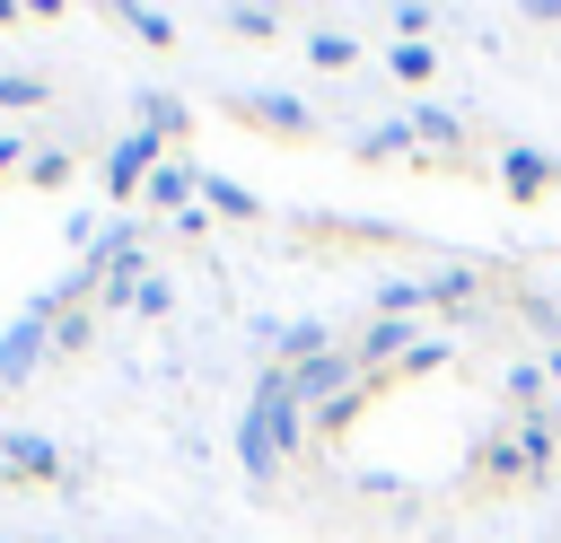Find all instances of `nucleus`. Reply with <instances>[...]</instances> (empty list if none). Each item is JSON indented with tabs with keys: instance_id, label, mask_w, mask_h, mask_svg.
<instances>
[{
	"instance_id": "nucleus-1",
	"label": "nucleus",
	"mask_w": 561,
	"mask_h": 543,
	"mask_svg": "<svg viewBox=\"0 0 561 543\" xmlns=\"http://www.w3.org/2000/svg\"><path fill=\"white\" fill-rule=\"evenodd\" d=\"M298 438H307V403H298L289 368H263L254 394H245V412H237V464H245L254 482H272Z\"/></svg>"
},
{
	"instance_id": "nucleus-2",
	"label": "nucleus",
	"mask_w": 561,
	"mask_h": 543,
	"mask_svg": "<svg viewBox=\"0 0 561 543\" xmlns=\"http://www.w3.org/2000/svg\"><path fill=\"white\" fill-rule=\"evenodd\" d=\"M158 158H167V140H149V131H123V140H105V201H131V193H149V175H158Z\"/></svg>"
},
{
	"instance_id": "nucleus-3",
	"label": "nucleus",
	"mask_w": 561,
	"mask_h": 543,
	"mask_svg": "<svg viewBox=\"0 0 561 543\" xmlns=\"http://www.w3.org/2000/svg\"><path fill=\"white\" fill-rule=\"evenodd\" d=\"M473 464H482V473H473L482 490H517V482H535V473H543V455L526 447V420H517V429H500V438H482V455H473Z\"/></svg>"
},
{
	"instance_id": "nucleus-4",
	"label": "nucleus",
	"mask_w": 561,
	"mask_h": 543,
	"mask_svg": "<svg viewBox=\"0 0 561 543\" xmlns=\"http://www.w3.org/2000/svg\"><path fill=\"white\" fill-rule=\"evenodd\" d=\"M35 359H53V324H44L35 307H26V315H18L9 333H0V394H18V385L35 377Z\"/></svg>"
},
{
	"instance_id": "nucleus-5",
	"label": "nucleus",
	"mask_w": 561,
	"mask_h": 543,
	"mask_svg": "<svg viewBox=\"0 0 561 543\" xmlns=\"http://www.w3.org/2000/svg\"><path fill=\"white\" fill-rule=\"evenodd\" d=\"M0 473L9 482H61V447L35 429H0Z\"/></svg>"
},
{
	"instance_id": "nucleus-6",
	"label": "nucleus",
	"mask_w": 561,
	"mask_h": 543,
	"mask_svg": "<svg viewBox=\"0 0 561 543\" xmlns=\"http://www.w3.org/2000/svg\"><path fill=\"white\" fill-rule=\"evenodd\" d=\"M500 193H508V201H543V193H552V149L508 140V149H500Z\"/></svg>"
},
{
	"instance_id": "nucleus-7",
	"label": "nucleus",
	"mask_w": 561,
	"mask_h": 543,
	"mask_svg": "<svg viewBox=\"0 0 561 543\" xmlns=\"http://www.w3.org/2000/svg\"><path fill=\"white\" fill-rule=\"evenodd\" d=\"M237 114H245L254 131H280V140H298V131L316 123V114H307V105H298L289 88H254V96H237Z\"/></svg>"
},
{
	"instance_id": "nucleus-8",
	"label": "nucleus",
	"mask_w": 561,
	"mask_h": 543,
	"mask_svg": "<svg viewBox=\"0 0 561 543\" xmlns=\"http://www.w3.org/2000/svg\"><path fill=\"white\" fill-rule=\"evenodd\" d=\"M149 201L184 219V210L202 201V166H184V158H158V175H149Z\"/></svg>"
},
{
	"instance_id": "nucleus-9",
	"label": "nucleus",
	"mask_w": 561,
	"mask_h": 543,
	"mask_svg": "<svg viewBox=\"0 0 561 543\" xmlns=\"http://www.w3.org/2000/svg\"><path fill=\"white\" fill-rule=\"evenodd\" d=\"M412 140H421V149H465V114H447V105H412Z\"/></svg>"
},
{
	"instance_id": "nucleus-10",
	"label": "nucleus",
	"mask_w": 561,
	"mask_h": 543,
	"mask_svg": "<svg viewBox=\"0 0 561 543\" xmlns=\"http://www.w3.org/2000/svg\"><path fill=\"white\" fill-rule=\"evenodd\" d=\"M351 149H359V158H368V166H377V158H412V149H421V140H412V114H403V123H368V131H359V140H351Z\"/></svg>"
},
{
	"instance_id": "nucleus-11",
	"label": "nucleus",
	"mask_w": 561,
	"mask_h": 543,
	"mask_svg": "<svg viewBox=\"0 0 561 543\" xmlns=\"http://www.w3.org/2000/svg\"><path fill=\"white\" fill-rule=\"evenodd\" d=\"M202 210H210V219H254L263 201H254L237 175H202Z\"/></svg>"
},
{
	"instance_id": "nucleus-12",
	"label": "nucleus",
	"mask_w": 561,
	"mask_h": 543,
	"mask_svg": "<svg viewBox=\"0 0 561 543\" xmlns=\"http://www.w3.org/2000/svg\"><path fill=\"white\" fill-rule=\"evenodd\" d=\"M447 359H456V342H447V333H421V342H412V350L386 368V385H403V377H430V368H447Z\"/></svg>"
},
{
	"instance_id": "nucleus-13",
	"label": "nucleus",
	"mask_w": 561,
	"mask_h": 543,
	"mask_svg": "<svg viewBox=\"0 0 561 543\" xmlns=\"http://www.w3.org/2000/svg\"><path fill=\"white\" fill-rule=\"evenodd\" d=\"M114 18H123V26H131L149 53H167V44H175V18H167V9H149V0H123Z\"/></svg>"
},
{
	"instance_id": "nucleus-14",
	"label": "nucleus",
	"mask_w": 561,
	"mask_h": 543,
	"mask_svg": "<svg viewBox=\"0 0 561 543\" xmlns=\"http://www.w3.org/2000/svg\"><path fill=\"white\" fill-rule=\"evenodd\" d=\"M140 131H149V140H184V131H193V114H184L175 96H158V88H149V96H140Z\"/></svg>"
},
{
	"instance_id": "nucleus-15",
	"label": "nucleus",
	"mask_w": 561,
	"mask_h": 543,
	"mask_svg": "<svg viewBox=\"0 0 561 543\" xmlns=\"http://www.w3.org/2000/svg\"><path fill=\"white\" fill-rule=\"evenodd\" d=\"M307 61H316V70H351V61H359V35H342V26H316V35H307Z\"/></svg>"
},
{
	"instance_id": "nucleus-16",
	"label": "nucleus",
	"mask_w": 561,
	"mask_h": 543,
	"mask_svg": "<svg viewBox=\"0 0 561 543\" xmlns=\"http://www.w3.org/2000/svg\"><path fill=\"white\" fill-rule=\"evenodd\" d=\"M421 307H430V280H377V315L403 324V315H421Z\"/></svg>"
},
{
	"instance_id": "nucleus-17",
	"label": "nucleus",
	"mask_w": 561,
	"mask_h": 543,
	"mask_svg": "<svg viewBox=\"0 0 561 543\" xmlns=\"http://www.w3.org/2000/svg\"><path fill=\"white\" fill-rule=\"evenodd\" d=\"M430 307H438V315L473 307V272H465V263H456V272H430Z\"/></svg>"
},
{
	"instance_id": "nucleus-18",
	"label": "nucleus",
	"mask_w": 561,
	"mask_h": 543,
	"mask_svg": "<svg viewBox=\"0 0 561 543\" xmlns=\"http://www.w3.org/2000/svg\"><path fill=\"white\" fill-rule=\"evenodd\" d=\"M386 70H394V79H412V88H421V79H430V70H438V53H430V44H386Z\"/></svg>"
},
{
	"instance_id": "nucleus-19",
	"label": "nucleus",
	"mask_w": 561,
	"mask_h": 543,
	"mask_svg": "<svg viewBox=\"0 0 561 543\" xmlns=\"http://www.w3.org/2000/svg\"><path fill=\"white\" fill-rule=\"evenodd\" d=\"M26 184H35V193H61V184H70V149H35V158H26Z\"/></svg>"
},
{
	"instance_id": "nucleus-20",
	"label": "nucleus",
	"mask_w": 561,
	"mask_h": 543,
	"mask_svg": "<svg viewBox=\"0 0 561 543\" xmlns=\"http://www.w3.org/2000/svg\"><path fill=\"white\" fill-rule=\"evenodd\" d=\"M500 394H508V403H517V412H535V403H543V359H517V368H508V385H500Z\"/></svg>"
},
{
	"instance_id": "nucleus-21",
	"label": "nucleus",
	"mask_w": 561,
	"mask_h": 543,
	"mask_svg": "<svg viewBox=\"0 0 561 543\" xmlns=\"http://www.w3.org/2000/svg\"><path fill=\"white\" fill-rule=\"evenodd\" d=\"M53 88L35 79V70H0V105H44Z\"/></svg>"
},
{
	"instance_id": "nucleus-22",
	"label": "nucleus",
	"mask_w": 561,
	"mask_h": 543,
	"mask_svg": "<svg viewBox=\"0 0 561 543\" xmlns=\"http://www.w3.org/2000/svg\"><path fill=\"white\" fill-rule=\"evenodd\" d=\"M272 26H280V18H272V9H228V35H237V44H263V35H272Z\"/></svg>"
},
{
	"instance_id": "nucleus-23",
	"label": "nucleus",
	"mask_w": 561,
	"mask_h": 543,
	"mask_svg": "<svg viewBox=\"0 0 561 543\" xmlns=\"http://www.w3.org/2000/svg\"><path fill=\"white\" fill-rule=\"evenodd\" d=\"M88 333H96V307H70V315H61V324H53V350H79V342H88Z\"/></svg>"
},
{
	"instance_id": "nucleus-24",
	"label": "nucleus",
	"mask_w": 561,
	"mask_h": 543,
	"mask_svg": "<svg viewBox=\"0 0 561 543\" xmlns=\"http://www.w3.org/2000/svg\"><path fill=\"white\" fill-rule=\"evenodd\" d=\"M131 307H140V315H167V307H175V289H167V280H140V298H131Z\"/></svg>"
},
{
	"instance_id": "nucleus-25",
	"label": "nucleus",
	"mask_w": 561,
	"mask_h": 543,
	"mask_svg": "<svg viewBox=\"0 0 561 543\" xmlns=\"http://www.w3.org/2000/svg\"><path fill=\"white\" fill-rule=\"evenodd\" d=\"M18 18H26V9H18V0H0V26H18Z\"/></svg>"
},
{
	"instance_id": "nucleus-26",
	"label": "nucleus",
	"mask_w": 561,
	"mask_h": 543,
	"mask_svg": "<svg viewBox=\"0 0 561 543\" xmlns=\"http://www.w3.org/2000/svg\"><path fill=\"white\" fill-rule=\"evenodd\" d=\"M543 385H561V350H552V359H543Z\"/></svg>"
},
{
	"instance_id": "nucleus-27",
	"label": "nucleus",
	"mask_w": 561,
	"mask_h": 543,
	"mask_svg": "<svg viewBox=\"0 0 561 543\" xmlns=\"http://www.w3.org/2000/svg\"><path fill=\"white\" fill-rule=\"evenodd\" d=\"M552 193H561V158H552Z\"/></svg>"
}]
</instances>
